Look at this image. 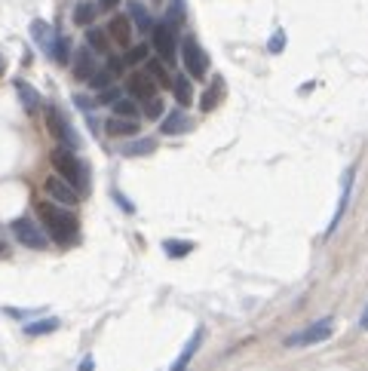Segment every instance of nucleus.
Instances as JSON below:
<instances>
[{"instance_id":"39","label":"nucleus","mask_w":368,"mask_h":371,"mask_svg":"<svg viewBox=\"0 0 368 371\" xmlns=\"http://www.w3.org/2000/svg\"><path fill=\"white\" fill-rule=\"evenodd\" d=\"M80 371H92V359H83V366H80Z\"/></svg>"},{"instance_id":"33","label":"nucleus","mask_w":368,"mask_h":371,"mask_svg":"<svg viewBox=\"0 0 368 371\" xmlns=\"http://www.w3.org/2000/svg\"><path fill=\"white\" fill-rule=\"evenodd\" d=\"M117 98H120V89H114V86H108V89L98 92V102H102V104H114Z\"/></svg>"},{"instance_id":"37","label":"nucleus","mask_w":368,"mask_h":371,"mask_svg":"<svg viewBox=\"0 0 368 371\" xmlns=\"http://www.w3.org/2000/svg\"><path fill=\"white\" fill-rule=\"evenodd\" d=\"M114 196H117V203H120V209H123V212H135V206H133V203H129V200H123L120 194H114Z\"/></svg>"},{"instance_id":"34","label":"nucleus","mask_w":368,"mask_h":371,"mask_svg":"<svg viewBox=\"0 0 368 371\" xmlns=\"http://www.w3.org/2000/svg\"><path fill=\"white\" fill-rule=\"evenodd\" d=\"M267 49H271V52H282V49H286V31H276L273 41L267 43Z\"/></svg>"},{"instance_id":"13","label":"nucleus","mask_w":368,"mask_h":371,"mask_svg":"<svg viewBox=\"0 0 368 371\" xmlns=\"http://www.w3.org/2000/svg\"><path fill=\"white\" fill-rule=\"evenodd\" d=\"M31 37H34V43L41 46L46 56H52V46H56V37L58 34L49 28V25L41 22V19H34V22H31Z\"/></svg>"},{"instance_id":"10","label":"nucleus","mask_w":368,"mask_h":371,"mask_svg":"<svg viewBox=\"0 0 368 371\" xmlns=\"http://www.w3.org/2000/svg\"><path fill=\"white\" fill-rule=\"evenodd\" d=\"M203 337H206V328L203 326H196V331L187 337V344L181 347V353H179V359L169 366V371H187V366H190V359L196 356V350H200V344H203Z\"/></svg>"},{"instance_id":"25","label":"nucleus","mask_w":368,"mask_h":371,"mask_svg":"<svg viewBox=\"0 0 368 371\" xmlns=\"http://www.w3.org/2000/svg\"><path fill=\"white\" fill-rule=\"evenodd\" d=\"M148 74H150V80H154L157 86H172V77H169V71H166V65L163 62H157V58H148Z\"/></svg>"},{"instance_id":"32","label":"nucleus","mask_w":368,"mask_h":371,"mask_svg":"<svg viewBox=\"0 0 368 371\" xmlns=\"http://www.w3.org/2000/svg\"><path fill=\"white\" fill-rule=\"evenodd\" d=\"M148 58V43H138V46H133V49L123 56V62L126 65H138V62H144Z\"/></svg>"},{"instance_id":"19","label":"nucleus","mask_w":368,"mask_h":371,"mask_svg":"<svg viewBox=\"0 0 368 371\" xmlns=\"http://www.w3.org/2000/svg\"><path fill=\"white\" fill-rule=\"evenodd\" d=\"M221 95H225V80L215 77V80L209 83V89L200 95V108L203 111H215V108H218V102H221Z\"/></svg>"},{"instance_id":"36","label":"nucleus","mask_w":368,"mask_h":371,"mask_svg":"<svg viewBox=\"0 0 368 371\" xmlns=\"http://www.w3.org/2000/svg\"><path fill=\"white\" fill-rule=\"evenodd\" d=\"M117 3H120V0H98L95 10L98 12H111V10H117Z\"/></svg>"},{"instance_id":"20","label":"nucleus","mask_w":368,"mask_h":371,"mask_svg":"<svg viewBox=\"0 0 368 371\" xmlns=\"http://www.w3.org/2000/svg\"><path fill=\"white\" fill-rule=\"evenodd\" d=\"M129 19L135 22V28L141 31V34H150V28H154V19H150V12L144 10V3H138V0L129 3Z\"/></svg>"},{"instance_id":"14","label":"nucleus","mask_w":368,"mask_h":371,"mask_svg":"<svg viewBox=\"0 0 368 371\" xmlns=\"http://www.w3.org/2000/svg\"><path fill=\"white\" fill-rule=\"evenodd\" d=\"M104 129H108V135H114V138H133V135H138V120H129V117H111V120L104 123Z\"/></svg>"},{"instance_id":"17","label":"nucleus","mask_w":368,"mask_h":371,"mask_svg":"<svg viewBox=\"0 0 368 371\" xmlns=\"http://www.w3.org/2000/svg\"><path fill=\"white\" fill-rule=\"evenodd\" d=\"M16 92H19V102H22V108L28 111V114H34V111H41V92H37L31 83L16 80Z\"/></svg>"},{"instance_id":"12","label":"nucleus","mask_w":368,"mask_h":371,"mask_svg":"<svg viewBox=\"0 0 368 371\" xmlns=\"http://www.w3.org/2000/svg\"><path fill=\"white\" fill-rule=\"evenodd\" d=\"M108 34H111V41L120 43V46L133 43V22H129V16H111Z\"/></svg>"},{"instance_id":"23","label":"nucleus","mask_w":368,"mask_h":371,"mask_svg":"<svg viewBox=\"0 0 368 371\" xmlns=\"http://www.w3.org/2000/svg\"><path fill=\"white\" fill-rule=\"evenodd\" d=\"M184 19H187V3H184V0H169V10H166V25L169 28L184 25Z\"/></svg>"},{"instance_id":"26","label":"nucleus","mask_w":368,"mask_h":371,"mask_svg":"<svg viewBox=\"0 0 368 371\" xmlns=\"http://www.w3.org/2000/svg\"><path fill=\"white\" fill-rule=\"evenodd\" d=\"M163 251H166L169 258H184V255L194 251V243L190 240H166L163 243Z\"/></svg>"},{"instance_id":"11","label":"nucleus","mask_w":368,"mask_h":371,"mask_svg":"<svg viewBox=\"0 0 368 371\" xmlns=\"http://www.w3.org/2000/svg\"><path fill=\"white\" fill-rule=\"evenodd\" d=\"M353 178H356V166H350V169H347V172H344V188H341V200H338V209H334V218H332V224H328L325 236H332V234H334V230H338L341 218H344V212H347V203H350V190H353Z\"/></svg>"},{"instance_id":"38","label":"nucleus","mask_w":368,"mask_h":371,"mask_svg":"<svg viewBox=\"0 0 368 371\" xmlns=\"http://www.w3.org/2000/svg\"><path fill=\"white\" fill-rule=\"evenodd\" d=\"M359 328L368 331V304H365V310H363V319H359Z\"/></svg>"},{"instance_id":"9","label":"nucleus","mask_w":368,"mask_h":371,"mask_svg":"<svg viewBox=\"0 0 368 371\" xmlns=\"http://www.w3.org/2000/svg\"><path fill=\"white\" fill-rule=\"evenodd\" d=\"M126 89H129V98H138V102H148V98L157 95V83L150 80L148 71H135V74H129Z\"/></svg>"},{"instance_id":"1","label":"nucleus","mask_w":368,"mask_h":371,"mask_svg":"<svg viewBox=\"0 0 368 371\" xmlns=\"http://www.w3.org/2000/svg\"><path fill=\"white\" fill-rule=\"evenodd\" d=\"M37 215H41L43 227L49 230V236L58 246H71V243L80 236V221H77L74 212H68L65 206H56V203L46 200L37 206Z\"/></svg>"},{"instance_id":"4","label":"nucleus","mask_w":368,"mask_h":371,"mask_svg":"<svg viewBox=\"0 0 368 371\" xmlns=\"http://www.w3.org/2000/svg\"><path fill=\"white\" fill-rule=\"evenodd\" d=\"M181 62H184V68H187V77H196V80H203V77H206L209 56H206V49L196 43V37L187 34L181 41Z\"/></svg>"},{"instance_id":"16","label":"nucleus","mask_w":368,"mask_h":371,"mask_svg":"<svg viewBox=\"0 0 368 371\" xmlns=\"http://www.w3.org/2000/svg\"><path fill=\"white\" fill-rule=\"evenodd\" d=\"M92 74H95V58H92L89 46H83V49L74 56V77L77 80H89Z\"/></svg>"},{"instance_id":"5","label":"nucleus","mask_w":368,"mask_h":371,"mask_svg":"<svg viewBox=\"0 0 368 371\" xmlns=\"http://www.w3.org/2000/svg\"><path fill=\"white\" fill-rule=\"evenodd\" d=\"M334 331V319L332 316H322L319 322H313V326H307L304 331H295V335L286 337V347H313V344L319 341H328Z\"/></svg>"},{"instance_id":"28","label":"nucleus","mask_w":368,"mask_h":371,"mask_svg":"<svg viewBox=\"0 0 368 371\" xmlns=\"http://www.w3.org/2000/svg\"><path fill=\"white\" fill-rule=\"evenodd\" d=\"M58 328V319H37V322H28L25 326V335L28 337H41V335H49V331Z\"/></svg>"},{"instance_id":"15","label":"nucleus","mask_w":368,"mask_h":371,"mask_svg":"<svg viewBox=\"0 0 368 371\" xmlns=\"http://www.w3.org/2000/svg\"><path fill=\"white\" fill-rule=\"evenodd\" d=\"M190 126H194V120H190V117L184 114V108H175L172 114H169L166 120H163L160 129L166 132V135H181V132H187Z\"/></svg>"},{"instance_id":"2","label":"nucleus","mask_w":368,"mask_h":371,"mask_svg":"<svg viewBox=\"0 0 368 371\" xmlns=\"http://www.w3.org/2000/svg\"><path fill=\"white\" fill-rule=\"evenodd\" d=\"M49 160H52V166H56V175L65 178V181H68L77 194H83V190L89 188L87 166L80 163V157H77L71 148H62V144H58V148L49 154Z\"/></svg>"},{"instance_id":"3","label":"nucleus","mask_w":368,"mask_h":371,"mask_svg":"<svg viewBox=\"0 0 368 371\" xmlns=\"http://www.w3.org/2000/svg\"><path fill=\"white\" fill-rule=\"evenodd\" d=\"M46 129H49V135L62 148H71V150L80 148V135L74 132V126H71V120L65 117V111L58 104H46Z\"/></svg>"},{"instance_id":"24","label":"nucleus","mask_w":368,"mask_h":371,"mask_svg":"<svg viewBox=\"0 0 368 371\" xmlns=\"http://www.w3.org/2000/svg\"><path fill=\"white\" fill-rule=\"evenodd\" d=\"M95 16H98V10H95V3H89V0H83V3L74 6V25L89 28V25L95 22Z\"/></svg>"},{"instance_id":"35","label":"nucleus","mask_w":368,"mask_h":371,"mask_svg":"<svg viewBox=\"0 0 368 371\" xmlns=\"http://www.w3.org/2000/svg\"><path fill=\"white\" fill-rule=\"evenodd\" d=\"M123 68H126V62H123L120 56H111V58H108V71H111L114 77H117V74H123Z\"/></svg>"},{"instance_id":"30","label":"nucleus","mask_w":368,"mask_h":371,"mask_svg":"<svg viewBox=\"0 0 368 371\" xmlns=\"http://www.w3.org/2000/svg\"><path fill=\"white\" fill-rule=\"evenodd\" d=\"M163 111H166V104H163L160 95H154V98H148V102H144V117H148V120H160Z\"/></svg>"},{"instance_id":"18","label":"nucleus","mask_w":368,"mask_h":371,"mask_svg":"<svg viewBox=\"0 0 368 371\" xmlns=\"http://www.w3.org/2000/svg\"><path fill=\"white\" fill-rule=\"evenodd\" d=\"M172 95H175V102H179V108H187L190 102H194V86H190V77H184V74H179V77H172Z\"/></svg>"},{"instance_id":"21","label":"nucleus","mask_w":368,"mask_h":371,"mask_svg":"<svg viewBox=\"0 0 368 371\" xmlns=\"http://www.w3.org/2000/svg\"><path fill=\"white\" fill-rule=\"evenodd\" d=\"M87 43H89V49L92 52H102V56H108V49H111V37H108V31H102V28H87Z\"/></svg>"},{"instance_id":"40","label":"nucleus","mask_w":368,"mask_h":371,"mask_svg":"<svg viewBox=\"0 0 368 371\" xmlns=\"http://www.w3.org/2000/svg\"><path fill=\"white\" fill-rule=\"evenodd\" d=\"M154 3H163V0H154Z\"/></svg>"},{"instance_id":"22","label":"nucleus","mask_w":368,"mask_h":371,"mask_svg":"<svg viewBox=\"0 0 368 371\" xmlns=\"http://www.w3.org/2000/svg\"><path fill=\"white\" fill-rule=\"evenodd\" d=\"M157 150V142L154 138H135V142H129L126 148H123V157H148Z\"/></svg>"},{"instance_id":"7","label":"nucleus","mask_w":368,"mask_h":371,"mask_svg":"<svg viewBox=\"0 0 368 371\" xmlns=\"http://www.w3.org/2000/svg\"><path fill=\"white\" fill-rule=\"evenodd\" d=\"M12 234H16V240L22 243L25 249H37V251H43L46 246H49V236L43 234L41 227H37L31 218H16L12 221Z\"/></svg>"},{"instance_id":"27","label":"nucleus","mask_w":368,"mask_h":371,"mask_svg":"<svg viewBox=\"0 0 368 371\" xmlns=\"http://www.w3.org/2000/svg\"><path fill=\"white\" fill-rule=\"evenodd\" d=\"M52 62H58V65H68L71 62V41H68V37H62V34H58L56 37V46H52Z\"/></svg>"},{"instance_id":"6","label":"nucleus","mask_w":368,"mask_h":371,"mask_svg":"<svg viewBox=\"0 0 368 371\" xmlns=\"http://www.w3.org/2000/svg\"><path fill=\"white\" fill-rule=\"evenodd\" d=\"M150 41H154V49L163 65H175V52H179V34H175V28H169L166 22L154 25L150 28Z\"/></svg>"},{"instance_id":"31","label":"nucleus","mask_w":368,"mask_h":371,"mask_svg":"<svg viewBox=\"0 0 368 371\" xmlns=\"http://www.w3.org/2000/svg\"><path fill=\"white\" fill-rule=\"evenodd\" d=\"M111 80H114V74L104 68V71H95V74L89 77V86H92L95 92H102V89H108V86H111Z\"/></svg>"},{"instance_id":"8","label":"nucleus","mask_w":368,"mask_h":371,"mask_svg":"<svg viewBox=\"0 0 368 371\" xmlns=\"http://www.w3.org/2000/svg\"><path fill=\"white\" fill-rule=\"evenodd\" d=\"M43 190H46V196H49V203H56V206H77V200H80V194H77V190L58 175L46 178Z\"/></svg>"},{"instance_id":"29","label":"nucleus","mask_w":368,"mask_h":371,"mask_svg":"<svg viewBox=\"0 0 368 371\" xmlns=\"http://www.w3.org/2000/svg\"><path fill=\"white\" fill-rule=\"evenodd\" d=\"M114 117H129V120H135V117H138L135 98H117V102H114Z\"/></svg>"}]
</instances>
